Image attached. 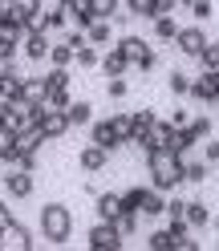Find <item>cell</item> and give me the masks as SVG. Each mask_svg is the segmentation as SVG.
Wrapping results in <instances>:
<instances>
[{"mask_svg": "<svg viewBox=\"0 0 219 251\" xmlns=\"http://www.w3.org/2000/svg\"><path fill=\"white\" fill-rule=\"evenodd\" d=\"M146 170H150V186H154V191H163V195H170V191H179V186H183V158L170 146L146 150Z\"/></svg>", "mask_w": 219, "mask_h": 251, "instance_id": "6da1fadb", "label": "cell"}, {"mask_svg": "<svg viewBox=\"0 0 219 251\" xmlns=\"http://www.w3.org/2000/svg\"><path fill=\"white\" fill-rule=\"evenodd\" d=\"M41 239L49 247H65L73 239V211L65 202H45L41 207Z\"/></svg>", "mask_w": 219, "mask_h": 251, "instance_id": "7a4b0ae2", "label": "cell"}, {"mask_svg": "<svg viewBox=\"0 0 219 251\" xmlns=\"http://www.w3.org/2000/svg\"><path fill=\"white\" fill-rule=\"evenodd\" d=\"M118 49L126 53L130 69H138V73H150L154 65H159V53H154V49H150V41H146V37H138V33L118 37Z\"/></svg>", "mask_w": 219, "mask_h": 251, "instance_id": "3957f363", "label": "cell"}, {"mask_svg": "<svg viewBox=\"0 0 219 251\" xmlns=\"http://www.w3.org/2000/svg\"><path fill=\"white\" fill-rule=\"evenodd\" d=\"M122 235H118V227L114 223H106V219H98L89 231H85V247L89 251H122Z\"/></svg>", "mask_w": 219, "mask_h": 251, "instance_id": "277c9868", "label": "cell"}, {"mask_svg": "<svg viewBox=\"0 0 219 251\" xmlns=\"http://www.w3.org/2000/svg\"><path fill=\"white\" fill-rule=\"evenodd\" d=\"M37 126H41V134L49 138V142H57V138L69 134V118H65V109H57V105H41Z\"/></svg>", "mask_w": 219, "mask_h": 251, "instance_id": "5b68a950", "label": "cell"}, {"mask_svg": "<svg viewBox=\"0 0 219 251\" xmlns=\"http://www.w3.org/2000/svg\"><path fill=\"white\" fill-rule=\"evenodd\" d=\"M0 182H4V195L8 199H28V195H33V170H25V166H4Z\"/></svg>", "mask_w": 219, "mask_h": 251, "instance_id": "8992f818", "label": "cell"}, {"mask_svg": "<svg viewBox=\"0 0 219 251\" xmlns=\"http://www.w3.org/2000/svg\"><path fill=\"white\" fill-rule=\"evenodd\" d=\"M49 45H53V33L25 28V37H21V53H25V61H49Z\"/></svg>", "mask_w": 219, "mask_h": 251, "instance_id": "52a82bcc", "label": "cell"}, {"mask_svg": "<svg viewBox=\"0 0 219 251\" xmlns=\"http://www.w3.org/2000/svg\"><path fill=\"white\" fill-rule=\"evenodd\" d=\"M207 41H211V37L203 33V25H187V28H179V33H175V41H170V45H175L183 57H199V49H203Z\"/></svg>", "mask_w": 219, "mask_h": 251, "instance_id": "ba28073f", "label": "cell"}, {"mask_svg": "<svg viewBox=\"0 0 219 251\" xmlns=\"http://www.w3.org/2000/svg\"><path fill=\"white\" fill-rule=\"evenodd\" d=\"M0 247H17V251H33L37 239H33V231H28L25 223H17L12 219L8 227H0Z\"/></svg>", "mask_w": 219, "mask_h": 251, "instance_id": "9c48e42d", "label": "cell"}, {"mask_svg": "<svg viewBox=\"0 0 219 251\" xmlns=\"http://www.w3.org/2000/svg\"><path fill=\"white\" fill-rule=\"evenodd\" d=\"M215 89H219V69H203L199 77H191V98L211 105L215 101Z\"/></svg>", "mask_w": 219, "mask_h": 251, "instance_id": "30bf717a", "label": "cell"}, {"mask_svg": "<svg viewBox=\"0 0 219 251\" xmlns=\"http://www.w3.org/2000/svg\"><path fill=\"white\" fill-rule=\"evenodd\" d=\"M89 142L93 146H102V150H110V154H114L118 146H122V138H118V130H114V122H89Z\"/></svg>", "mask_w": 219, "mask_h": 251, "instance_id": "8fae6325", "label": "cell"}, {"mask_svg": "<svg viewBox=\"0 0 219 251\" xmlns=\"http://www.w3.org/2000/svg\"><path fill=\"white\" fill-rule=\"evenodd\" d=\"M77 166H82L85 170V175H102V170L110 166V150H102V146H85L82 154H77Z\"/></svg>", "mask_w": 219, "mask_h": 251, "instance_id": "7c38bea8", "label": "cell"}, {"mask_svg": "<svg viewBox=\"0 0 219 251\" xmlns=\"http://www.w3.org/2000/svg\"><path fill=\"white\" fill-rule=\"evenodd\" d=\"M183 219H187V227H191V231H207L211 227V211H207V202H203V199H187Z\"/></svg>", "mask_w": 219, "mask_h": 251, "instance_id": "4fadbf2b", "label": "cell"}, {"mask_svg": "<svg viewBox=\"0 0 219 251\" xmlns=\"http://www.w3.org/2000/svg\"><path fill=\"white\" fill-rule=\"evenodd\" d=\"M170 138H175V126L154 118V122H150V130H146V138H142L138 146H142V154H146V150H154V146H170Z\"/></svg>", "mask_w": 219, "mask_h": 251, "instance_id": "5bb4252c", "label": "cell"}, {"mask_svg": "<svg viewBox=\"0 0 219 251\" xmlns=\"http://www.w3.org/2000/svg\"><path fill=\"white\" fill-rule=\"evenodd\" d=\"M37 12H41V0H8V4H4V17H12V21L25 25V28L33 25Z\"/></svg>", "mask_w": 219, "mask_h": 251, "instance_id": "9a60e30c", "label": "cell"}, {"mask_svg": "<svg viewBox=\"0 0 219 251\" xmlns=\"http://www.w3.org/2000/svg\"><path fill=\"white\" fill-rule=\"evenodd\" d=\"M98 69H102L106 77H122V73L130 69V61H126V53H122L118 45H110V49L102 53V61H98Z\"/></svg>", "mask_w": 219, "mask_h": 251, "instance_id": "2e32d148", "label": "cell"}, {"mask_svg": "<svg viewBox=\"0 0 219 251\" xmlns=\"http://www.w3.org/2000/svg\"><path fill=\"white\" fill-rule=\"evenodd\" d=\"M45 98H49V85H45V77H25V81H21V93H17V101H28V105H45Z\"/></svg>", "mask_w": 219, "mask_h": 251, "instance_id": "e0dca14e", "label": "cell"}, {"mask_svg": "<svg viewBox=\"0 0 219 251\" xmlns=\"http://www.w3.org/2000/svg\"><path fill=\"white\" fill-rule=\"evenodd\" d=\"M93 207H98V219L114 223L118 211H122V195H118V191H102V195H93Z\"/></svg>", "mask_w": 219, "mask_h": 251, "instance_id": "ac0fdd59", "label": "cell"}, {"mask_svg": "<svg viewBox=\"0 0 219 251\" xmlns=\"http://www.w3.org/2000/svg\"><path fill=\"white\" fill-rule=\"evenodd\" d=\"M65 118H69V130H82V126H89L93 122V105L85 101V98H69V105H65Z\"/></svg>", "mask_w": 219, "mask_h": 251, "instance_id": "d6986e66", "label": "cell"}, {"mask_svg": "<svg viewBox=\"0 0 219 251\" xmlns=\"http://www.w3.org/2000/svg\"><path fill=\"white\" fill-rule=\"evenodd\" d=\"M138 215H146V219H159V215H166V195H163V191H154V186H146V195H142V207H138Z\"/></svg>", "mask_w": 219, "mask_h": 251, "instance_id": "ffe728a7", "label": "cell"}, {"mask_svg": "<svg viewBox=\"0 0 219 251\" xmlns=\"http://www.w3.org/2000/svg\"><path fill=\"white\" fill-rule=\"evenodd\" d=\"M21 69L17 65H0V98H17L21 93Z\"/></svg>", "mask_w": 219, "mask_h": 251, "instance_id": "44dd1931", "label": "cell"}, {"mask_svg": "<svg viewBox=\"0 0 219 251\" xmlns=\"http://www.w3.org/2000/svg\"><path fill=\"white\" fill-rule=\"evenodd\" d=\"M21 154H25L21 138H12V134L0 138V166H21Z\"/></svg>", "mask_w": 219, "mask_h": 251, "instance_id": "7402d4cb", "label": "cell"}, {"mask_svg": "<svg viewBox=\"0 0 219 251\" xmlns=\"http://www.w3.org/2000/svg\"><path fill=\"white\" fill-rule=\"evenodd\" d=\"M85 41L89 45H110L114 41V21H89L85 25Z\"/></svg>", "mask_w": 219, "mask_h": 251, "instance_id": "603a6c76", "label": "cell"}, {"mask_svg": "<svg viewBox=\"0 0 219 251\" xmlns=\"http://www.w3.org/2000/svg\"><path fill=\"white\" fill-rule=\"evenodd\" d=\"M211 175V162H203V158H183V182H207Z\"/></svg>", "mask_w": 219, "mask_h": 251, "instance_id": "cb8c5ba5", "label": "cell"}, {"mask_svg": "<svg viewBox=\"0 0 219 251\" xmlns=\"http://www.w3.org/2000/svg\"><path fill=\"white\" fill-rule=\"evenodd\" d=\"M150 21H154V41H175V33H179L175 12H163V17H150Z\"/></svg>", "mask_w": 219, "mask_h": 251, "instance_id": "d4e9b609", "label": "cell"}, {"mask_svg": "<svg viewBox=\"0 0 219 251\" xmlns=\"http://www.w3.org/2000/svg\"><path fill=\"white\" fill-rule=\"evenodd\" d=\"M138 223H142V215H138V211H126V207H122V211H118V219H114V227H118L122 239H130V235L138 231Z\"/></svg>", "mask_w": 219, "mask_h": 251, "instance_id": "484cf974", "label": "cell"}, {"mask_svg": "<svg viewBox=\"0 0 219 251\" xmlns=\"http://www.w3.org/2000/svg\"><path fill=\"white\" fill-rule=\"evenodd\" d=\"M98 61H102V53H98V45H82V49H73V65H82V69H98Z\"/></svg>", "mask_w": 219, "mask_h": 251, "instance_id": "4316f807", "label": "cell"}, {"mask_svg": "<svg viewBox=\"0 0 219 251\" xmlns=\"http://www.w3.org/2000/svg\"><path fill=\"white\" fill-rule=\"evenodd\" d=\"M130 122H134V130H130V142L138 146V142H142V138H146V130H150L154 114H150V109H138V114H130Z\"/></svg>", "mask_w": 219, "mask_h": 251, "instance_id": "83f0119b", "label": "cell"}, {"mask_svg": "<svg viewBox=\"0 0 219 251\" xmlns=\"http://www.w3.org/2000/svg\"><path fill=\"white\" fill-rule=\"evenodd\" d=\"M166 89L175 93V98H191V77H187L183 69H175V73L166 77Z\"/></svg>", "mask_w": 219, "mask_h": 251, "instance_id": "f1b7e54d", "label": "cell"}, {"mask_svg": "<svg viewBox=\"0 0 219 251\" xmlns=\"http://www.w3.org/2000/svg\"><path fill=\"white\" fill-rule=\"evenodd\" d=\"M118 4L122 0H89V12H93V21H114Z\"/></svg>", "mask_w": 219, "mask_h": 251, "instance_id": "f546056e", "label": "cell"}, {"mask_svg": "<svg viewBox=\"0 0 219 251\" xmlns=\"http://www.w3.org/2000/svg\"><path fill=\"white\" fill-rule=\"evenodd\" d=\"M49 61H53V65H65V69H69V65H73V49H69L65 41H53V45H49Z\"/></svg>", "mask_w": 219, "mask_h": 251, "instance_id": "4dcf8cb0", "label": "cell"}, {"mask_svg": "<svg viewBox=\"0 0 219 251\" xmlns=\"http://www.w3.org/2000/svg\"><path fill=\"white\" fill-rule=\"evenodd\" d=\"M199 65L203 69H219V41H207V45H203V49H199Z\"/></svg>", "mask_w": 219, "mask_h": 251, "instance_id": "1f68e13d", "label": "cell"}, {"mask_svg": "<svg viewBox=\"0 0 219 251\" xmlns=\"http://www.w3.org/2000/svg\"><path fill=\"white\" fill-rule=\"evenodd\" d=\"M69 81H73V77H69V69H65V65H53L49 73H45V85H49V89H65Z\"/></svg>", "mask_w": 219, "mask_h": 251, "instance_id": "d6a6232c", "label": "cell"}, {"mask_svg": "<svg viewBox=\"0 0 219 251\" xmlns=\"http://www.w3.org/2000/svg\"><path fill=\"white\" fill-rule=\"evenodd\" d=\"M146 251H170V231H166V227L150 231V239H146Z\"/></svg>", "mask_w": 219, "mask_h": 251, "instance_id": "836d02e7", "label": "cell"}, {"mask_svg": "<svg viewBox=\"0 0 219 251\" xmlns=\"http://www.w3.org/2000/svg\"><path fill=\"white\" fill-rule=\"evenodd\" d=\"M110 122H114V130H118V138H122V146H126V142H130V130H134V122H130V114H114Z\"/></svg>", "mask_w": 219, "mask_h": 251, "instance_id": "e575fe53", "label": "cell"}, {"mask_svg": "<svg viewBox=\"0 0 219 251\" xmlns=\"http://www.w3.org/2000/svg\"><path fill=\"white\" fill-rule=\"evenodd\" d=\"M191 17L203 25V21H211L215 17V4H211V0H191Z\"/></svg>", "mask_w": 219, "mask_h": 251, "instance_id": "d590c367", "label": "cell"}, {"mask_svg": "<svg viewBox=\"0 0 219 251\" xmlns=\"http://www.w3.org/2000/svg\"><path fill=\"white\" fill-rule=\"evenodd\" d=\"M122 4H126L130 17H142V21H150V17H154V12H150V0H122Z\"/></svg>", "mask_w": 219, "mask_h": 251, "instance_id": "8d00e7d4", "label": "cell"}, {"mask_svg": "<svg viewBox=\"0 0 219 251\" xmlns=\"http://www.w3.org/2000/svg\"><path fill=\"white\" fill-rule=\"evenodd\" d=\"M142 195H146V186H130V191L122 195V207H126V211H138V207H142Z\"/></svg>", "mask_w": 219, "mask_h": 251, "instance_id": "74e56055", "label": "cell"}, {"mask_svg": "<svg viewBox=\"0 0 219 251\" xmlns=\"http://www.w3.org/2000/svg\"><path fill=\"white\" fill-rule=\"evenodd\" d=\"M187 130L203 142V138H211V118H191V122H187Z\"/></svg>", "mask_w": 219, "mask_h": 251, "instance_id": "f35d334b", "label": "cell"}, {"mask_svg": "<svg viewBox=\"0 0 219 251\" xmlns=\"http://www.w3.org/2000/svg\"><path fill=\"white\" fill-rule=\"evenodd\" d=\"M106 93H110V98H114V101H122V98H126V93H130V85L122 81V77H110V81H106Z\"/></svg>", "mask_w": 219, "mask_h": 251, "instance_id": "ab89813d", "label": "cell"}, {"mask_svg": "<svg viewBox=\"0 0 219 251\" xmlns=\"http://www.w3.org/2000/svg\"><path fill=\"white\" fill-rule=\"evenodd\" d=\"M45 105H57V109H65V105H69V85H65V89H49Z\"/></svg>", "mask_w": 219, "mask_h": 251, "instance_id": "60d3db41", "label": "cell"}, {"mask_svg": "<svg viewBox=\"0 0 219 251\" xmlns=\"http://www.w3.org/2000/svg\"><path fill=\"white\" fill-rule=\"evenodd\" d=\"M179 4H175V0H150V12H154V17H163V12H175Z\"/></svg>", "mask_w": 219, "mask_h": 251, "instance_id": "b9f144b4", "label": "cell"}, {"mask_svg": "<svg viewBox=\"0 0 219 251\" xmlns=\"http://www.w3.org/2000/svg\"><path fill=\"white\" fill-rule=\"evenodd\" d=\"M203 142H207V150H203V162H219V142H211V138H203Z\"/></svg>", "mask_w": 219, "mask_h": 251, "instance_id": "7bdbcfd3", "label": "cell"}, {"mask_svg": "<svg viewBox=\"0 0 219 251\" xmlns=\"http://www.w3.org/2000/svg\"><path fill=\"white\" fill-rule=\"evenodd\" d=\"M183 207H187V199H166V215L170 219H183Z\"/></svg>", "mask_w": 219, "mask_h": 251, "instance_id": "ee69618b", "label": "cell"}, {"mask_svg": "<svg viewBox=\"0 0 219 251\" xmlns=\"http://www.w3.org/2000/svg\"><path fill=\"white\" fill-rule=\"evenodd\" d=\"M65 45H69V49H82V45H85V33H82V28H73V33H65Z\"/></svg>", "mask_w": 219, "mask_h": 251, "instance_id": "f6af8a7d", "label": "cell"}, {"mask_svg": "<svg viewBox=\"0 0 219 251\" xmlns=\"http://www.w3.org/2000/svg\"><path fill=\"white\" fill-rule=\"evenodd\" d=\"M12 219H17V215H12V207H8V199H0V227H8Z\"/></svg>", "mask_w": 219, "mask_h": 251, "instance_id": "bcb514c9", "label": "cell"}, {"mask_svg": "<svg viewBox=\"0 0 219 251\" xmlns=\"http://www.w3.org/2000/svg\"><path fill=\"white\" fill-rule=\"evenodd\" d=\"M175 4H179V8H191V0H175Z\"/></svg>", "mask_w": 219, "mask_h": 251, "instance_id": "7dc6e473", "label": "cell"}, {"mask_svg": "<svg viewBox=\"0 0 219 251\" xmlns=\"http://www.w3.org/2000/svg\"><path fill=\"white\" fill-rule=\"evenodd\" d=\"M211 223H215V235H219V215H215V219H211Z\"/></svg>", "mask_w": 219, "mask_h": 251, "instance_id": "c3c4849f", "label": "cell"}, {"mask_svg": "<svg viewBox=\"0 0 219 251\" xmlns=\"http://www.w3.org/2000/svg\"><path fill=\"white\" fill-rule=\"evenodd\" d=\"M211 105H219V89H215V101H211Z\"/></svg>", "mask_w": 219, "mask_h": 251, "instance_id": "681fc988", "label": "cell"}, {"mask_svg": "<svg viewBox=\"0 0 219 251\" xmlns=\"http://www.w3.org/2000/svg\"><path fill=\"white\" fill-rule=\"evenodd\" d=\"M0 138H4V122H0Z\"/></svg>", "mask_w": 219, "mask_h": 251, "instance_id": "f907efd6", "label": "cell"}, {"mask_svg": "<svg viewBox=\"0 0 219 251\" xmlns=\"http://www.w3.org/2000/svg\"><path fill=\"white\" fill-rule=\"evenodd\" d=\"M41 4H57V0H41Z\"/></svg>", "mask_w": 219, "mask_h": 251, "instance_id": "816d5d0a", "label": "cell"}, {"mask_svg": "<svg viewBox=\"0 0 219 251\" xmlns=\"http://www.w3.org/2000/svg\"><path fill=\"white\" fill-rule=\"evenodd\" d=\"M0 17H4V4H0Z\"/></svg>", "mask_w": 219, "mask_h": 251, "instance_id": "f5cc1de1", "label": "cell"}, {"mask_svg": "<svg viewBox=\"0 0 219 251\" xmlns=\"http://www.w3.org/2000/svg\"><path fill=\"white\" fill-rule=\"evenodd\" d=\"M215 41H219V37H215Z\"/></svg>", "mask_w": 219, "mask_h": 251, "instance_id": "db71d44e", "label": "cell"}, {"mask_svg": "<svg viewBox=\"0 0 219 251\" xmlns=\"http://www.w3.org/2000/svg\"><path fill=\"white\" fill-rule=\"evenodd\" d=\"M215 166H219V162H215Z\"/></svg>", "mask_w": 219, "mask_h": 251, "instance_id": "11a10c76", "label": "cell"}]
</instances>
